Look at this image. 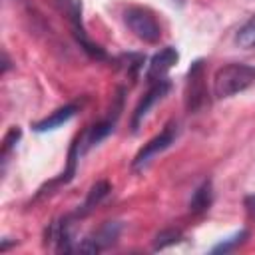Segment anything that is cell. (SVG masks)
<instances>
[{
  "label": "cell",
  "mask_w": 255,
  "mask_h": 255,
  "mask_svg": "<svg viewBox=\"0 0 255 255\" xmlns=\"http://www.w3.org/2000/svg\"><path fill=\"white\" fill-rule=\"evenodd\" d=\"M255 84V66L227 64L215 72L213 94L215 98H231Z\"/></svg>",
  "instance_id": "6da1fadb"
},
{
  "label": "cell",
  "mask_w": 255,
  "mask_h": 255,
  "mask_svg": "<svg viewBox=\"0 0 255 255\" xmlns=\"http://www.w3.org/2000/svg\"><path fill=\"white\" fill-rule=\"evenodd\" d=\"M124 22L128 24V28L143 42L147 44H155L161 36V28L157 24V20L151 16L149 10L139 8V6H129L124 12Z\"/></svg>",
  "instance_id": "7a4b0ae2"
},
{
  "label": "cell",
  "mask_w": 255,
  "mask_h": 255,
  "mask_svg": "<svg viewBox=\"0 0 255 255\" xmlns=\"http://www.w3.org/2000/svg\"><path fill=\"white\" fill-rule=\"evenodd\" d=\"M175 137H177V126L175 124H169V126H165L155 137H151L139 151H137V155L133 157V169H139V167H143L153 155H157L159 151H163V149H167L173 141H175Z\"/></svg>",
  "instance_id": "3957f363"
},
{
  "label": "cell",
  "mask_w": 255,
  "mask_h": 255,
  "mask_svg": "<svg viewBox=\"0 0 255 255\" xmlns=\"http://www.w3.org/2000/svg\"><path fill=\"white\" fill-rule=\"evenodd\" d=\"M120 229H122V225L118 221H106L96 233H92L90 237H86L78 245V251L80 253H90V255L100 253L102 249H106L112 243H116V239L120 235Z\"/></svg>",
  "instance_id": "277c9868"
},
{
  "label": "cell",
  "mask_w": 255,
  "mask_h": 255,
  "mask_svg": "<svg viewBox=\"0 0 255 255\" xmlns=\"http://www.w3.org/2000/svg\"><path fill=\"white\" fill-rule=\"evenodd\" d=\"M205 104V88H203V62L197 60L191 64L187 74V96L185 106L189 112H197Z\"/></svg>",
  "instance_id": "5b68a950"
},
{
  "label": "cell",
  "mask_w": 255,
  "mask_h": 255,
  "mask_svg": "<svg viewBox=\"0 0 255 255\" xmlns=\"http://www.w3.org/2000/svg\"><path fill=\"white\" fill-rule=\"evenodd\" d=\"M177 60H179V54H177V50H175L173 46L161 48V50L151 58L145 78H147L151 84L157 82V80H163V76L173 68V64H175Z\"/></svg>",
  "instance_id": "8992f818"
},
{
  "label": "cell",
  "mask_w": 255,
  "mask_h": 255,
  "mask_svg": "<svg viewBox=\"0 0 255 255\" xmlns=\"http://www.w3.org/2000/svg\"><path fill=\"white\" fill-rule=\"evenodd\" d=\"M169 86H171V84H169L167 80H157V82H153V86H151V88H149V92L143 96V100L137 104V108H135V112H133V116H131V129H133V131L137 129L139 122L147 116V112L151 110V106L167 94Z\"/></svg>",
  "instance_id": "52a82bcc"
},
{
  "label": "cell",
  "mask_w": 255,
  "mask_h": 255,
  "mask_svg": "<svg viewBox=\"0 0 255 255\" xmlns=\"http://www.w3.org/2000/svg\"><path fill=\"white\" fill-rule=\"evenodd\" d=\"M76 110H78V106L76 104H68V106H64V108H60V110H56L52 116H48V118H44L42 122H38L36 126H34V129L36 131H48V129H56L58 126H62V124H66L74 114H76Z\"/></svg>",
  "instance_id": "ba28073f"
},
{
  "label": "cell",
  "mask_w": 255,
  "mask_h": 255,
  "mask_svg": "<svg viewBox=\"0 0 255 255\" xmlns=\"http://www.w3.org/2000/svg\"><path fill=\"white\" fill-rule=\"evenodd\" d=\"M211 199H213V191H211V181H203L191 195L189 199V209L191 213H203L209 209L211 205Z\"/></svg>",
  "instance_id": "9c48e42d"
},
{
  "label": "cell",
  "mask_w": 255,
  "mask_h": 255,
  "mask_svg": "<svg viewBox=\"0 0 255 255\" xmlns=\"http://www.w3.org/2000/svg\"><path fill=\"white\" fill-rule=\"evenodd\" d=\"M108 193H110V183H108V181H98V183H94V185L90 187L88 197H86L82 209L78 211V215H86V213H90L98 203H102V199H104Z\"/></svg>",
  "instance_id": "30bf717a"
},
{
  "label": "cell",
  "mask_w": 255,
  "mask_h": 255,
  "mask_svg": "<svg viewBox=\"0 0 255 255\" xmlns=\"http://www.w3.org/2000/svg\"><path fill=\"white\" fill-rule=\"evenodd\" d=\"M235 42H237L241 48H251V46H255V14L241 26V30H239L237 36H235Z\"/></svg>",
  "instance_id": "8fae6325"
},
{
  "label": "cell",
  "mask_w": 255,
  "mask_h": 255,
  "mask_svg": "<svg viewBox=\"0 0 255 255\" xmlns=\"http://www.w3.org/2000/svg\"><path fill=\"white\" fill-rule=\"evenodd\" d=\"M112 129H114V122L112 120H106V122H100V124H96L92 129H90V133H88V145H96V143H100L104 137H108L110 133H112Z\"/></svg>",
  "instance_id": "7c38bea8"
},
{
  "label": "cell",
  "mask_w": 255,
  "mask_h": 255,
  "mask_svg": "<svg viewBox=\"0 0 255 255\" xmlns=\"http://www.w3.org/2000/svg\"><path fill=\"white\" fill-rule=\"evenodd\" d=\"M179 239H181V231H179V229H163V231H159V233L155 235V239H153V249H155V251H157V249H165V247L177 243Z\"/></svg>",
  "instance_id": "4fadbf2b"
},
{
  "label": "cell",
  "mask_w": 255,
  "mask_h": 255,
  "mask_svg": "<svg viewBox=\"0 0 255 255\" xmlns=\"http://www.w3.org/2000/svg\"><path fill=\"white\" fill-rule=\"evenodd\" d=\"M247 237H249V233H247L245 229H241V231H239V233H235L233 237H229V239H223V241H221L219 245H215L211 251H213V253H227V251L235 249L237 245H241V243H243Z\"/></svg>",
  "instance_id": "5bb4252c"
},
{
  "label": "cell",
  "mask_w": 255,
  "mask_h": 255,
  "mask_svg": "<svg viewBox=\"0 0 255 255\" xmlns=\"http://www.w3.org/2000/svg\"><path fill=\"white\" fill-rule=\"evenodd\" d=\"M18 137H20V129H16V128H14V129H10V131H8V135L4 137V155H6V153H8V149L18 141Z\"/></svg>",
  "instance_id": "9a60e30c"
},
{
  "label": "cell",
  "mask_w": 255,
  "mask_h": 255,
  "mask_svg": "<svg viewBox=\"0 0 255 255\" xmlns=\"http://www.w3.org/2000/svg\"><path fill=\"white\" fill-rule=\"evenodd\" d=\"M245 209H247L249 217L255 221V195H247L245 197Z\"/></svg>",
  "instance_id": "2e32d148"
}]
</instances>
